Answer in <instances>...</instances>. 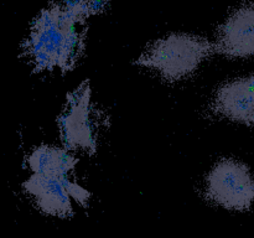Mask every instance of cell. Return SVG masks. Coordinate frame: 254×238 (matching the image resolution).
I'll use <instances>...</instances> for the list:
<instances>
[{
    "label": "cell",
    "mask_w": 254,
    "mask_h": 238,
    "mask_svg": "<svg viewBox=\"0 0 254 238\" xmlns=\"http://www.w3.org/2000/svg\"><path fill=\"white\" fill-rule=\"evenodd\" d=\"M78 164V159L73 151L64 146L59 148L54 145H40L32 149L26 158V165L31 174L64 178L68 176Z\"/></svg>",
    "instance_id": "obj_8"
},
{
    "label": "cell",
    "mask_w": 254,
    "mask_h": 238,
    "mask_svg": "<svg viewBox=\"0 0 254 238\" xmlns=\"http://www.w3.org/2000/svg\"><path fill=\"white\" fill-rule=\"evenodd\" d=\"M212 45L215 54L227 59L254 56V5L233 10L218 26Z\"/></svg>",
    "instance_id": "obj_5"
},
{
    "label": "cell",
    "mask_w": 254,
    "mask_h": 238,
    "mask_svg": "<svg viewBox=\"0 0 254 238\" xmlns=\"http://www.w3.org/2000/svg\"><path fill=\"white\" fill-rule=\"evenodd\" d=\"M69 176H55L31 174L24 181L22 188L32 198L40 211L56 218H69L73 216V206L66 181Z\"/></svg>",
    "instance_id": "obj_7"
},
{
    "label": "cell",
    "mask_w": 254,
    "mask_h": 238,
    "mask_svg": "<svg viewBox=\"0 0 254 238\" xmlns=\"http://www.w3.org/2000/svg\"><path fill=\"white\" fill-rule=\"evenodd\" d=\"M62 145L71 151L94 154L98 148V123L92 106L89 81H84L67 94L57 118Z\"/></svg>",
    "instance_id": "obj_3"
},
{
    "label": "cell",
    "mask_w": 254,
    "mask_h": 238,
    "mask_svg": "<svg viewBox=\"0 0 254 238\" xmlns=\"http://www.w3.org/2000/svg\"><path fill=\"white\" fill-rule=\"evenodd\" d=\"M215 54L212 41L198 35L174 32L151 42L135 60L168 82H179L195 73Z\"/></svg>",
    "instance_id": "obj_2"
},
{
    "label": "cell",
    "mask_w": 254,
    "mask_h": 238,
    "mask_svg": "<svg viewBox=\"0 0 254 238\" xmlns=\"http://www.w3.org/2000/svg\"><path fill=\"white\" fill-rule=\"evenodd\" d=\"M106 0H55L35 17L21 56L36 72H68L86 47L87 20L103 11Z\"/></svg>",
    "instance_id": "obj_1"
},
{
    "label": "cell",
    "mask_w": 254,
    "mask_h": 238,
    "mask_svg": "<svg viewBox=\"0 0 254 238\" xmlns=\"http://www.w3.org/2000/svg\"><path fill=\"white\" fill-rule=\"evenodd\" d=\"M205 197L228 211H247L254 202V176L237 159L218 160L208 170L203 186Z\"/></svg>",
    "instance_id": "obj_4"
},
{
    "label": "cell",
    "mask_w": 254,
    "mask_h": 238,
    "mask_svg": "<svg viewBox=\"0 0 254 238\" xmlns=\"http://www.w3.org/2000/svg\"><path fill=\"white\" fill-rule=\"evenodd\" d=\"M210 108L218 118L254 126V74L221 84L213 93Z\"/></svg>",
    "instance_id": "obj_6"
}]
</instances>
